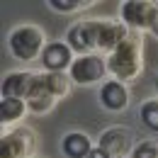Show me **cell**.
I'll return each mask as SVG.
<instances>
[{
  "label": "cell",
  "mask_w": 158,
  "mask_h": 158,
  "mask_svg": "<svg viewBox=\"0 0 158 158\" xmlns=\"http://www.w3.org/2000/svg\"><path fill=\"white\" fill-rule=\"evenodd\" d=\"M107 71L114 76V80L131 83L143 73V37L136 29H129L127 39L119 44L107 56Z\"/></svg>",
  "instance_id": "obj_1"
},
{
  "label": "cell",
  "mask_w": 158,
  "mask_h": 158,
  "mask_svg": "<svg viewBox=\"0 0 158 158\" xmlns=\"http://www.w3.org/2000/svg\"><path fill=\"white\" fill-rule=\"evenodd\" d=\"M10 51L12 56L20 61H34V59H41L44 49H46V32L37 27V24H20L10 32Z\"/></svg>",
  "instance_id": "obj_2"
},
{
  "label": "cell",
  "mask_w": 158,
  "mask_h": 158,
  "mask_svg": "<svg viewBox=\"0 0 158 158\" xmlns=\"http://www.w3.org/2000/svg\"><path fill=\"white\" fill-rule=\"evenodd\" d=\"M88 22H90V32H93L98 54H110V51H114L119 44L127 39V34H129V27H127L122 20L95 17V20H88Z\"/></svg>",
  "instance_id": "obj_3"
},
{
  "label": "cell",
  "mask_w": 158,
  "mask_h": 158,
  "mask_svg": "<svg viewBox=\"0 0 158 158\" xmlns=\"http://www.w3.org/2000/svg\"><path fill=\"white\" fill-rule=\"evenodd\" d=\"M37 146V136L32 129L17 127L5 131L0 139V158H32Z\"/></svg>",
  "instance_id": "obj_4"
},
{
  "label": "cell",
  "mask_w": 158,
  "mask_h": 158,
  "mask_svg": "<svg viewBox=\"0 0 158 158\" xmlns=\"http://www.w3.org/2000/svg\"><path fill=\"white\" fill-rule=\"evenodd\" d=\"M110 71H107V59L102 54H85V56H78L73 61V66L68 68V76L73 83H80V85H93V83H100Z\"/></svg>",
  "instance_id": "obj_5"
},
{
  "label": "cell",
  "mask_w": 158,
  "mask_h": 158,
  "mask_svg": "<svg viewBox=\"0 0 158 158\" xmlns=\"http://www.w3.org/2000/svg\"><path fill=\"white\" fill-rule=\"evenodd\" d=\"M158 15V2L153 0H127L122 5V22L129 29H151V24Z\"/></svg>",
  "instance_id": "obj_6"
},
{
  "label": "cell",
  "mask_w": 158,
  "mask_h": 158,
  "mask_svg": "<svg viewBox=\"0 0 158 158\" xmlns=\"http://www.w3.org/2000/svg\"><path fill=\"white\" fill-rule=\"evenodd\" d=\"M98 146L110 156H127L134 146V131L129 127H110L100 134Z\"/></svg>",
  "instance_id": "obj_7"
},
{
  "label": "cell",
  "mask_w": 158,
  "mask_h": 158,
  "mask_svg": "<svg viewBox=\"0 0 158 158\" xmlns=\"http://www.w3.org/2000/svg\"><path fill=\"white\" fill-rule=\"evenodd\" d=\"M73 49L68 46V41H49L46 44V49H44V54H41V66L46 68V71H61V73H66L71 66H73Z\"/></svg>",
  "instance_id": "obj_8"
},
{
  "label": "cell",
  "mask_w": 158,
  "mask_h": 158,
  "mask_svg": "<svg viewBox=\"0 0 158 158\" xmlns=\"http://www.w3.org/2000/svg\"><path fill=\"white\" fill-rule=\"evenodd\" d=\"M100 102L105 110H127L129 107V85L122 83V80H107L102 88H100Z\"/></svg>",
  "instance_id": "obj_9"
},
{
  "label": "cell",
  "mask_w": 158,
  "mask_h": 158,
  "mask_svg": "<svg viewBox=\"0 0 158 158\" xmlns=\"http://www.w3.org/2000/svg\"><path fill=\"white\" fill-rule=\"evenodd\" d=\"M34 71H10L2 78V98H22L27 100L32 83H34Z\"/></svg>",
  "instance_id": "obj_10"
},
{
  "label": "cell",
  "mask_w": 158,
  "mask_h": 158,
  "mask_svg": "<svg viewBox=\"0 0 158 158\" xmlns=\"http://www.w3.org/2000/svg\"><path fill=\"white\" fill-rule=\"evenodd\" d=\"M66 41H68V46H71L73 51H78L80 56H85V54H98L95 39H93V32H90V22H88V20L76 22V24L68 29Z\"/></svg>",
  "instance_id": "obj_11"
},
{
  "label": "cell",
  "mask_w": 158,
  "mask_h": 158,
  "mask_svg": "<svg viewBox=\"0 0 158 158\" xmlns=\"http://www.w3.org/2000/svg\"><path fill=\"white\" fill-rule=\"evenodd\" d=\"M27 105H29V112H34V114H46V112H51L54 105H56V98H54V95L44 88V83H41V73L34 76L32 90H29V95H27Z\"/></svg>",
  "instance_id": "obj_12"
},
{
  "label": "cell",
  "mask_w": 158,
  "mask_h": 158,
  "mask_svg": "<svg viewBox=\"0 0 158 158\" xmlns=\"http://www.w3.org/2000/svg\"><path fill=\"white\" fill-rule=\"evenodd\" d=\"M93 139L85 131H68L61 139V151L66 158H88V153L93 151Z\"/></svg>",
  "instance_id": "obj_13"
},
{
  "label": "cell",
  "mask_w": 158,
  "mask_h": 158,
  "mask_svg": "<svg viewBox=\"0 0 158 158\" xmlns=\"http://www.w3.org/2000/svg\"><path fill=\"white\" fill-rule=\"evenodd\" d=\"M41 83L56 100H61L71 93V83L73 80H71L68 73H61V71H44L41 73Z\"/></svg>",
  "instance_id": "obj_14"
},
{
  "label": "cell",
  "mask_w": 158,
  "mask_h": 158,
  "mask_svg": "<svg viewBox=\"0 0 158 158\" xmlns=\"http://www.w3.org/2000/svg\"><path fill=\"white\" fill-rule=\"evenodd\" d=\"M27 112H29L27 100H22V98H2V100H0V119H2L5 127H7V124H15V122H20V119H24Z\"/></svg>",
  "instance_id": "obj_15"
},
{
  "label": "cell",
  "mask_w": 158,
  "mask_h": 158,
  "mask_svg": "<svg viewBox=\"0 0 158 158\" xmlns=\"http://www.w3.org/2000/svg\"><path fill=\"white\" fill-rule=\"evenodd\" d=\"M49 7L56 12H63V15H71V12L93 7V0H49Z\"/></svg>",
  "instance_id": "obj_16"
},
{
  "label": "cell",
  "mask_w": 158,
  "mask_h": 158,
  "mask_svg": "<svg viewBox=\"0 0 158 158\" xmlns=\"http://www.w3.org/2000/svg\"><path fill=\"white\" fill-rule=\"evenodd\" d=\"M139 114L143 119V124L151 129V131H158V100H148L141 105Z\"/></svg>",
  "instance_id": "obj_17"
},
{
  "label": "cell",
  "mask_w": 158,
  "mask_h": 158,
  "mask_svg": "<svg viewBox=\"0 0 158 158\" xmlns=\"http://www.w3.org/2000/svg\"><path fill=\"white\" fill-rule=\"evenodd\" d=\"M131 158H158V139H146L131 151Z\"/></svg>",
  "instance_id": "obj_18"
},
{
  "label": "cell",
  "mask_w": 158,
  "mask_h": 158,
  "mask_svg": "<svg viewBox=\"0 0 158 158\" xmlns=\"http://www.w3.org/2000/svg\"><path fill=\"white\" fill-rule=\"evenodd\" d=\"M88 158H110V153H107V151H102L100 146H95V148L88 153Z\"/></svg>",
  "instance_id": "obj_19"
},
{
  "label": "cell",
  "mask_w": 158,
  "mask_h": 158,
  "mask_svg": "<svg viewBox=\"0 0 158 158\" xmlns=\"http://www.w3.org/2000/svg\"><path fill=\"white\" fill-rule=\"evenodd\" d=\"M148 32H153V34L158 37V15H156V20H153V24H151V29H148Z\"/></svg>",
  "instance_id": "obj_20"
},
{
  "label": "cell",
  "mask_w": 158,
  "mask_h": 158,
  "mask_svg": "<svg viewBox=\"0 0 158 158\" xmlns=\"http://www.w3.org/2000/svg\"><path fill=\"white\" fill-rule=\"evenodd\" d=\"M110 158H127V156H110Z\"/></svg>",
  "instance_id": "obj_21"
}]
</instances>
